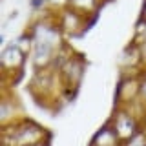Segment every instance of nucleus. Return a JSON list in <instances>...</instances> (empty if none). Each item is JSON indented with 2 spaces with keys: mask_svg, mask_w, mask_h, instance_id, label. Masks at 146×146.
Returning a JSON list of instances; mask_svg holds the SVG:
<instances>
[{
  "mask_svg": "<svg viewBox=\"0 0 146 146\" xmlns=\"http://www.w3.org/2000/svg\"><path fill=\"white\" fill-rule=\"evenodd\" d=\"M44 2H46V7H48L49 13H60L62 9L68 7L70 0H44Z\"/></svg>",
  "mask_w": 146,
  "mask_h": 146,
  "instance_id": "14",
  "label": "nucleus"
},
{
  "mask_svg": "<svg viewBox=\"0 0 146 146\" xmlns=\"http://www.w3.org/2000/svg\"><path fill=\"white\" fill-rule=\"evenodd\" d=\"M117 70H119V75H122V73H143L146 70L137 42L130 40L121 49V53L117 57Z\"/></svg>",
  "mask_w": 146,
  "mask_h": 146,
  "instance_id": "9",
  "label": "nucleus"
},
{
  "mask_svg": "<svg viewBox=\"0 0 146 146\" xmlns=\"http://www.w3.org/2000/svg\"><path fill=\"white\" fill-rule=\"evenodd\" d=\"M86 68H88V62H86L84 55L79 53V51H73V55L60 66V70L57 71L66 100H71L77 95L82 80H84Z\"/></svg>",
  "mask_w": 146,
  "mask_h": 146,
  "instance_id": "5",
  "label": "nucleus"
},
{
  "mask_svg": "<svg viewBox=\"0 0 146 146\" xmlns=\"http://www.w3.org/2000/svg\"><path fill=\"white\" fill-rule=\"evenodd\" d=\"M121 146H122V144H121Z\"/></svg>",
  "mask_w": 146,
  "mask_h": 146,
  "instance_id": "21",
  "label": "nucleus"
},
{
  "mask_svg": "<svg viewBox=\"0 0 146 146\" xmlns=\"http://www.w3.org/2000/svg\"><path fill=\"white\" fill-rule=\"evenodd\" d=\"M93 18H88L80 13H77L75 9L71 7H66L62 9L60 13H57V24L60 27V31L64 33L66 40H71V38H79L93 26Z\"/></svg>",
  "mask_w": 146,
  "mask_h": 146,
  "instance_id": "7",
  "label": "nucleus"
},
{
  "mask_svg": "<svg viewBox=\"0 0 146 146\" xmlns=\"http://www.w3.org/2000/svg\"><path fill=\"white\" fill-rule=\"evenodd\" d=\"M139 18H141V20H146V0H143V6H141Z\"/></svg>",
  "mask_w": 146,
  "mask_h": 146,
  "instance_id": "17",
  "label": "nucleus"
},
{
  "mask_svg": "<svg viewBox=\"0 0 146 146\" xmlns=\"http://www.w3.org/2000/svg\"><path fill=\"white\" fill-rule=\"evenodd\" d=\"M102 2H104V4H106V2H110V0H102Z\"/></svg>",
  "mask_w": 146,
  "mask_h": 146,
  "instance_id": "20",
  "label": "nucleus"
},
{
  "mask_svg": "<svg viewBox=\"0 0 146 146\" xmlns=\"http://www.w3.org/2000/svg\"><path fill=\"white\" fill-rule=\"evenodd\" d=\"M135 42V40H133ZM139 44V49H141V55H143V62H144V68H146V42H137Z\"/></svg>",
  "mask_w": 146,
  "mask_h": 146,
  "instance_id": "16",
  "label": "nucleus"
},
{
  "mask_svg": "<svg viewBox=\"0 0 146 146\" xmlns=\"http://www.w3.org/2000/svg\"><path fill=\"white\" fill-rule=\"evenodd\" d=\"M35 146H49V143H40V144H35Z\"/></svg>",
  "mask_w": 146,
  "mask_h": 146,
  "instance_id": "19",
  "label": "nucleus"
},
{
  "mask_svg": "<svg viewBox=\"0 0 146 146\" xmlns=\"http://www.w3.org/2000/svg\"><path fill=\"white\" fill-rule=\"evenodd\" d=\"M121 144L122 143L119 141V137H117L115 131H113V128L106 122V124H102L95 131V135L91 137L88 146H121Z\"/></svg>",
  "mask_w": 146,
  "mask_h": 146,
  "instance_id": "10",
  "label": "nucleus"
},
{
  "mask_svg": "<svg viewBox=\"0 0 146 146\" xmlns=\"http://www.w3.org/2000/svg\"><path fill=\"white\" fill-rule=\"evenodd\" d=\"M143 104H135L131 108H117L113 106V111L108 119V124L113 128L121 143H126L130 137H133L137 131L143 128Z\"/></svg>",
  "mask_w": 146,
  "mask_h": 146,
  "instance_id": "4",
  "label": "nucleus"
},
{
  "mask_svg": "<svg viewBox=\"0 0 146 146\" xmlns=\"http://www.w3.org/2000/svg\"><path fill=\"white\" fill-rule=\"evenodd\" d=\"M0 130L2 146H35L49 143L51 139V131L29 117H24L9 126H2Z\"/></svg>",
  "mask_w": 146,
  "mask_h": 146,
  "instance_id": "2",
  "label": "nucleus"
},
{
  "mask_svg": "<svg viewBox=\"0 0 146 146\" xmlns=\"http://www.w3.org/2000/svg\"><path fill=\"white\" fill-rule=\"evenodd\" d=\"M102 6H104L102 0H70L68 2V7L75 9L77 13H80V15H84L88 18H93V20L97 18Z\"/></svg>",
  "mask_w": 146,
  "mask_h": 146,
  "instance_id": "11",
  "label": "nucleus"
},
{
  "mask_svg": "<svg viewBox=\"0 0 146 146\" xmlns=\"http://www.w3.org/2000/svg\"><path fill=\"white\" fill-rule=\"evenodd\" d=\"M141 121H143V130L146 131V110H144V113H143V119H141Z\"/></svg>",
  "mask_w": 146,
  "mask_h": 146,
  "instance_id": "18",
  "label": "nucleus"
},
{
  "mask_svg": "<svg viewBox=\"0 0 146 146\" xmlns=\"http://www.w3.org/2000/svg\"><path fill=\"white\" fill-rule=\"evenodd\" d=\"M131 40H135V42H146V20H141V18L137 20Z\"/></svg>",
  "mask_w": 146,
  "mask_h": 146,
  "instance_id": "12",
  "label": "nucleus"
},
{
  "mask_svg": "<svg viewBox=\"0 0 146 146\" xmlns=\"http://www.w3.org/2000/svg\"><path fill=\"white\" fill-rule=\"evenodd\" d=\"M139 102L143 104V108L146 110V70L143 73V82H141V99H139Z\"/></svg>",
  "mask_w": 146,
  "mask_h": 146,
  "instance_id": "15",
  "label": "nucleus"
},
{
  "mask_svg": "<svg viewBox=\"0 0 146 146\" xmlns=\"http://www.w3.org/2000/svg\"><path fill=\"white\" fill-rule=\"evenodd\" d=\"M24 117V106L15 95V91L11 88H4L0 97V128L9 126Z\"/></svg>",
  "mask_w": 146,
  "mask_h": 146,
  "instance_id": "8",
  "label": "nucleus"
},
{
  "mask_svg": "<svg viewBox=\"0 0 146 146\" xmlns=\"http://www.w3.org/2000/svg\"><path fill=\"white\" fill-rule=\"evenodd\" d=\"M122 146H146V131L141 128L133 137H130L126 143H122Z\"/></svg>",
  "mask_w": 146,
  "mask_h": 146,
  "instance_id": "13",
  "label": "nucleus"
},
{
  "mask_svg": "<svg viewBox=\"0 0 146 146\" xmlns=\"http://www.w3.org/2000/svg\"><path fill=\"white\" fill-rule=\"evenodd\" d=\"M27 93L31 99L46 110H57L58 102H64V91L58 73L53 68L35 70L27 82Z\"/></svg>",
  "mask_w": 146,
  "mask_h": 146,
  "instance_id": "1",
  "label": "nucleus"
},
{
  "mask_svg": "<svg viewBox=\"0 0 146 146\" xmlns=\"http://www.w3.org/2000/svg\"><path fill=\"white\" fill-rule=\"evenodd\" d=\"M27 62H29V55L22 51L15 44V40L4 46L0 51V73H2L4 88H13L24 77Z\"/></svg>",
  "mask_w": 146,
  "mask_h": 146,
  "instance_id": "3",
  "label": "nucleus"
},
{
  "mask_svg": "<svg viewBox=\"0 0 146 146\" xmlns=\"http://www.w3.org/2000/svg\"><path fill=\"white\" fill-rule=\"evenodd\" d=\"M143 73H122V75H119V80L115 86V106L117 108H131L135 104H139Z\"/></svg>",
  "mask_w": 146,
  "mask_h": 146,
  "instance_id": "6",
  "label": "nucleus"
}]
</instances>
